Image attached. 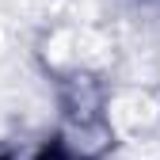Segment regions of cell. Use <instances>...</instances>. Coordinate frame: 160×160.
<instances>
[{
    "label": "cell",
    "mask_w": 160,
    "mask_h": 160,
    "mask_svg": "<svg viewBox=\"0 0 160 160\" xmlns=\"http://www.w3.org/2000/svg\"><path fill=\"white\" fill-rule=\"evenodd\" d=\"M111 118H114V126H122V130L145 126V122L156 118V103H152L149 95H141V92H130V95H122L111 107Z\"/></svg>",
    "instance_id": "6da1fadb"
}]
</instances>
